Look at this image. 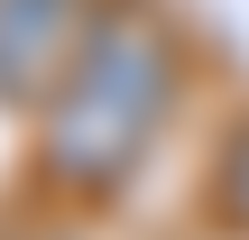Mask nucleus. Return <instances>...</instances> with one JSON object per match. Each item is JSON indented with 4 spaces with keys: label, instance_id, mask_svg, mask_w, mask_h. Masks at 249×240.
Wrapping results in <instances>:
<instances>
[{
    "label": "nucleus",
    "instance_id": "nucleus-1",
    "mask_svg": "<svg viewBox=\"0 0 249 240\" xmlns=\"http://www.w3.org/2000/svg\"><path fill=\"white\" fill-rule=\"evenodd\" d=\"M166 83H176V65H166V28H157V18H139V9L92 18L74 74H65L55 102H46V166H55L65 185H111V176H129V157H139V148L157 139V120H166Z\"/></svg>",
    "mask_w": 249,
    "mask_h": 240
},
{
    "label": "nucleus",
    "instance_id": "nucleus-2",
    "mask_svg": "<svg viewBox=\"0 0 249 240\" xmlns=\"http://www.w3.org/2000/svg\"><path fill=\"white\" fill-rule=\"evenodd\" d=\"M83 37H92L83 0H0V102L9 111H46L55 83L74 74Z\"/></svg>",
    "mask_w": 249,
    "mask_h": 240
},
{
    "label": "nucleus",
    "instance_id": "nucleus-3",
    "mask_svg": "<svg viewBox=\"0 0 249 240\" xmlns=\"http://www.w3.org/2000/svg\"><path fill=\"white\" fill-rule=\"evenodd\" d=\"M222 213H231V222L249 231V129L231 139V148H222Z\"/></svg>",
    "mask_w": 249,
    "mask_h": 240
}]
</instances>
